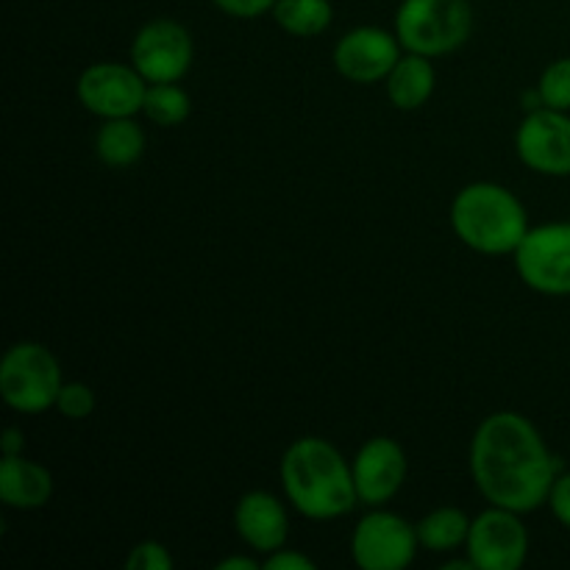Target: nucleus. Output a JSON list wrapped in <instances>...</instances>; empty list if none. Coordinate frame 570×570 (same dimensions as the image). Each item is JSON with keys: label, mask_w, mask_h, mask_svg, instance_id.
I'll return each instance as SVG.
<instances>
[{"label": "nucleus", "mask_w": 570, "mask_h": 570, "mask_svg": "<svg viewBox=\"0 0 570 570\" xmlns=\"http://www.w3.org/2000/svg\"><path fill=\"white\" fill-rule=\"evenodd\" d=\"M560 462L543 438L518 412H495L479 423L471 443V473L479 493L493 507L534 512L549 501Z\"/></svg>", "instance_id": "f257e3e1"}, {"label": "nucleus", "mask_w": 570, "mask_h": 570, "mask_svg": "<svg viewBox=\"0 0 570 570\" xmlns=\"http://www.w3.org/2000/svg\"><path fill=\"white\" fill-rule=\"evenodd\" d=\"M282 484L289 504L312 521L343 518L356 504L354 468L323 438H301L284 451Z\"/></svg>", "instance_id": "f03ea898"}, {"label": "nucleus", "mask_w": 570, "mask_h": 570, "mask_svg": "<svg viewBox=\"0 0 570 570\" xmlns=\"http://www.w3.org/2000/svg\"><path fill=\"white\" fill-rule=\"evenodd\" d=\"M451 226L468 248L479 254H515L529 232L527 209L501 184L476 181L460 189L451 204Z\"/></svg>", "instance_id": "7ed1b4c3"}, {"label": "nucleus", "mask_w": 570, "mask_h": 570, "mask_svg": "<svg viewBox=\"0 0 570 570\" xmlns=\"http://www.w3.org/2000/svg\"><path fill=\"white\" fill-rule=\"evenodd\" d=\"M473 9L468 0H401L395 37L410 53L443 56L468 42Z\"/></svg>", "instance_id": "20e7f679"}, {"label": "nucleus", "mask_w": 570, "mask_h": 570, "mask_svg": "<svg viewBox=\"0 0 570 570\" xmlns=\"http://www.w3.org/2000/svg\"><path fill=\"white\" fill-rule=\"evenodd\" d=\"M61 367L39 343H17L0 362V395L6 404L26 415L56 406L61 390Z\"/></svg>", "instance_id": "39448f33"}, {"label": "nucleus", "mask_w": 570, "mask_h": 570, "mask_svg": "<svg viewBox=\"0 0 570 570\" xmlns=\"http://www.w3.org/2000/svg\"><path fill=\"white\" fill-rule=\"evenodd\" d=\"M518 276L543 295H570V223L529 228L515 248Z\"/></svg>", "instance_id": "423d86ee"}, {"label": "nucleus", "mask_w": 570, "mask_h": 570, "mask_svg": "<svg viewBox=\"0 0 570 570\" xmlns=\"http://www.w3.org/2000/svg\"><path fill=\"white\" fill-rule=\"evenodd\" d=\"M421 546L417 529L393 512H371L351 538V554L362 570H404Z\"/></svg>", "instance_id": "0eeeda50"}, {"label": "nucleus", "mask_w": 570, "mask_h": 570, "mask_svg": "<svg viewBox=\"0 0 570 570\" xmlns=\"http://www.w3.org/2000/svg\"><path fill=\"white\" fill-rule=\"evenodd\" d=\"M78 100L87 111L111 120V117H134L142 111L148 81L139 76L137 67L98 61L78 76Z\"/></svg>", "instance_id": "6e6552de"}, {"label": "nucleus", "mask_w": 570, "mask_h": 570, "mask_svg": "<svg viewBox=\"0 0 570 570\" xmlns=\"http://www.w3.org/2000/svg\"><path fill=\"white\" fill-rule=\"evenodd\" d=\"M527 554L529 534L518 512L493 507L471 523L468 557L476 570H518L527 562Z\"/></svg>", "instance_id": "1a4fd4ad"}, {"label": "nucleus", "mask_w": 570, "mask_h": 570, "mask_svg": "<svg viewBox=\"0 0 570 570\" xmlns=\"http://www.w3.org/2000/svg\"><path fill=\"white\" fill-rule=\"evenodd\" d=\"M131 65L148 83L178 81L193 65V37L176 20H150L134 37Z\"/></svg>", "instance_id": "9d476101"}, {"label": "nucleus", "mask_w": 570, "mask_h": 570, "mask_svg": "<svg viewBox=\"0 0 570 570\" xmlns=\"http://www.w3.org/2000/svg\"><path fill=\"white\" fill-rule=\"evenodd\" d=\"M515 150L523 165L543 176H570V117L566 111H529L515 134Z\"/></svg>", "instance_id": "9b49d317"}, {"label": "nucleus", "mask_w": 570, "mask_h": 570, "mask_svg": "<svg viewBox=\"0 0 570 570\" xmlns=\"http://www.w3.org/2000/svg\"><path fill=\"white\" fill-rule=\"evenodd\" d=\"M399 37L384 28L362 26L340 37L334 48V67L343 78L356 83H376L390 76L395 61L401 59Z\"/></svg>", "instance_id": "f8f14e48"}, {"label": "nucleus", "mask_w": 570, "mask_h": 570, "mask_svg": "<svg viewBox=\"0 0 570 570\" xmlns=\"http://www.w3.org/2000/svg\"><path fill=\"white\" fill-rule=\"evenodd\" d=\"M354 484L362 504L379 507L393 499L406 479V454L393 438H371L354 460Z\"/></svg>", "instance_id": "ddd939ff"}, {"label": "nucleus", "mask_w": 570, "mask_h": 570, "mask_svg": "<svg viewBox=\"0 0 570 570\" xmlns=\"http://www.w3.org/2000/svg\"><path fill=\"white\" fill-rule=\"evenodd\" d=\"M234 527L237 534L262 554H273L287 543L289 534V518L282 501L276 495L265 493V490H254L239 499L237 510H234Z\"/></svg>", "instance_id": "4468645a"}, {"label": "nucleus", "mask_w": 570, "mask_h": 570, "mask_svg": "<svg viewBox=\"0 0 570 570\" xmlns=\"http://www.w3.org/2000/svg\"><path fill=\"white\" fill-rule=\"evenodd\" d=\"M53 495V476L39 462L22 454L3 456L0 462V499L11 510H39Z\"/></svg>", "instance_id": "2eb2a0df"}, {"label": "nucleus", "mask_w": 570, "mask_h": 570, "mask_svg": "<svg viewBox=\"0 0 570 570\" xmlns=\"http://www.w3.org/2000/svg\"><path fill=\"white\" fill-rule=\"evenodd\" d=\"M434 67L429 56L406 53L395 61L387 76V98L395 109L415 111L432 98L434 92Z\"/></svg>", "instance_id": "dca6fc26"}, {"label": "nucleus", "mask_w": 570, "mask_h": 570, "mask_svg": "<svg viewBox=\"0 0 570 570\" xmlns=\"http://www.w3.org/2000/svg\"><path fill=\"white\" fill-rule=\"evenodd\" d=\"M95 154L109 167H128L145 154V131L134 117H111L95 137Z\"/></svg>", "instance_id": "f3484780"}, {"label": "nucleus", "mask_w": 570, "mask_h": 570, "mask_svg": "<svg viewBox=\"0 0 570 570\" xmlns=\"http://www.w3.org/2000/svg\"><path fill=\"white\" fill-rule=\"evenodd\" d=\"M471 518L465 515L456 507H440V510L429 512L421 523H417V540H421L423 549L434 551H454L462 543H468V534H471Z\"/></svg>", "instance_id": "a211bd4d"}, {"label": "nucleus", "mask_w": 570, "mask_h": 570, "mask_svg": "<svg viewBox=\"0 0 570 570\" xmlns=\"http://www.w3.org/2000/svg\"><path fill=\"white\" fill-rule=\"evenodd\" d=\"M273 17L293 37H317L332 26L334 9L328 0H276Z\"/></svg>", "instance_id": "6ab92c4d"}, {"label": "nucleus", "mask_w": 570, "mask_h": 570, "mask_svg": "<svg viewBox=\"0 0 570 570\" xmlns=\"http://www.w3.org/2000/svg\"><path fill=\"white\" fill-rule=\"evenodd\" d=\"M142 111L150 122L170 128L181 126L187 120L189 111H193V104H189V95L176 81L148 83Z\"/></svg>", "instance_id": "aec40b11"}, {"label": "nucleus", "mask_w": 570, "mask_h": 570, "mask_svg": "<svg viewBox=\"0 0 570 570\" xmlns=\"http://www.w3.org/2000/svg\"><path fill=\"white\" fill-rule=\"evenodd\" d=\"M538 92L549 109L570 111V59H557L554 65L546 67Z\"/></svg>", "instance_id": "412c9836"}, {"label": "nucleus", "mask_w": 570, "mask_h": 570, "mask_svg": "<svg viewBox=\"0 0 570 570\" xmlns=\"http://www.w3.org/2000/svg\"><path fill=\"white\" fill-rule=\"evenodd\" d=\"M56 410L67 417V421H83L95 412V393L83 382H67L61 384L59 399H56Z\"/></svg>", "instance_id": "4be33fe9"}, {"label": "nucleus", "mask_w": 570, "mask_h": 570, "mask_svg": "<svg viewBox=\"0 0 570 570\" xmlns=\"http://www.w3.org/2000/svg\"><path fill=\"white\" fill-rule=\"evenodd\" d=\"M173 557L156 540H145V543L134 546L131 554L126 557V570H170Z\"/></svg>", "instance_id": "5701e85b"}, {"label": "nucleus", "mask_w": 570, "mask_h": 570, "mask_svg": "<svg viewBox=\"0 0 570 570\" xmlns=\"http://www.w3.org/2000/svg\"><path fill=\"white\" fill-rule=\"evenodd\" d=\"M220 11L228 17H239V20H254V17L267 14L273 11L276 0H212Z\"/></svg>", "instance_id": "b1692460"}, {"label": "nucleus", "mask_w": 570, "mask_h": 570, "mask_svg": "<svg viewBox=\"0 0 570 570\" xmlns=\"http://www.w3.org/2000/svg\"><path fill=\"white\" fill-rule=\"evenodd\" d=\"M549 504L551 512L557 515V521L570 529V473H562V476L554 479V488H551L549 493Z\"/></svg>", "instance_id": "393cba45"}, {"label": "nucleus", "mask_w": 570, "mask_h": 570, "mask_svg": "<svg viewBox=\"0 0 570 570\" xmlns=\"http://www.w3.org/2000/svg\"><path fill=\"white\" fill-rule=\"evenodd\" d=\"M265 568L267 570H315V562H312L309 557L298 554V551H287L282 546V549H276L273 554H267Z\"/></svg>", "instance_id": "a878e982"}, {"label": "nucleus", "mask_w": 570, "mask_h": 570, "mask_svg": "<svg viewBox=\"0 0 570 570\" xmlns=\"http://www.w3.org/2000/svg\"><path fill=\"white\" fill-rule=\"evenodd\" d=\"M22 445H26V440H22V432L20 429H6L3 438H0V451H3V456H14V454H22Z\"/></svg>", "instance_id": "bb28decb"}, {"label": "nucleus", "mask_w": 570, "mask_h": 570, "mask_svg": "<svg viewBox=\"0 0 570 570\" xmlns=\"http://www.w3.org/2000/svg\"><path fill=\"white\" fill-rule=\"evenodd\" d=\"M254 560H248V557H228V560H220L217 562V570H256Z\"/></svg>", "instance_id": "cd10ccee"}]
</instances>
